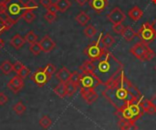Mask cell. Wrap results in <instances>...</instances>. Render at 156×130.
<instances>
[{"instance_id": "681fc988", "label": "cell", "mask_w": 156, "mask_h": 130, "mask_svg": "<svg viewBox=\"0 0 156 130\" xmlns=\"http://www.w3.org/2000/svg\"><path fill=\"white\" fill-rule=\"evenodd\" d=\"M152 2H153L154 5H156V0H152Z\"/></svg>"}, {"instance_id": "ffe728a7", "label": "cell", "mask_w": 156, "mask_h": 130, "mask_svg": "<svg viewBox=\"0 0 156 130\" xmlns=\"http://www.w3.org/2000/svg\"><path fill=\"white\" fill-rule=\"evenodd\" d=\"M142 107H143V109H144V113H147L149 115L156 114V108L151 104L150 100L144 98V100L142 101Z\"/></svg>"}, {"instance_id": "e0dca14e", "label": "cell", "mask_w": 156, "mask_h": 130, "mask_svg": "<svg viewBox=\"0 0 156 130\" xmlns=\"http://www.w3.org/2000/svg\"><path fill=\"white\" fill-rule=\"evenodd\" d=\"M143 15H144V11L137 5L131 8L128 12V16L133 21H138Z\"/></svg>"}, {"instance_id": "d4e9b609", "label": "cell", "mask_w": 156, "mask_h": 130, "mask_svg": "<svg viewBox=\"0 0 156 130\" xmlns=\"http://www.w3.org/2000/svg\"><path fill=\"white\" fill-rule=\"evenodd\" d=\"M0 70L5 75H8V74H10L11 71H13V64L9 60H5L0 65Z\"/></svg>"}, {"instance_id": "4fadbf2b", "label": "cell", "mask_w": 156, "mask_h": 130, "mask_svg": "<svg viewBox=\"0 0 156 130\" xmlns=\"http://www.w3.org/2000/svg\"><path fill=\"white\" fill-rule=\"evenodd\" d=\"M80 95L89 105L94 103L99 98L95 89H80Z\"/></svg>"}, {"instance_id": "d590c367", "label": "cell", "mask_w": 156, "mask_h": 130, "mask_svg": "<svg viewBox=\"0 0 156 130\" xmlns=\"http://www.w3.org/2000/svg\"><path fill=\"white\" fill-rule=\"evenodd\" d=\"M44 70L47 72V74H48L51 77H52V75L56 74V72H57V68H56V67L53 64H48L44 67Z\"/></svg>"}, {"instance_id": "8992f818", "label": "cell", "mask_w": 156, "mask_h": 130, "mask_svg": "<svg viewBox=\"0 0 156 130\" xmlns=\"http://www.w3.org/2000/svg\"><path fill=\"white\" fill-rule=\"evenodd\" d=\"M101 85V80L91 72L81 70L80 72V89H95L98 86Z\"/></svg>"}, {"instance_id": "60d3db41", "label": "cell", "mask_w": 156, "mask_h": 130, "mask_svg": "<svg viewBox=\"0 0 156 130\" xmlns=\"http://www.w3.org/2000/svg\"><path fill=\"white\" fill-rule=\"evenodd\" d=\"M8 98L4 92H0V106H4L7 103Z\"/></svg>"}, {"instance_id": "f907efd6", "label": "cell", "mask_w": 156, "mask_h": 130, "mask_svg": "<svg viewBox=\"0 0 156 130\" xmlns=\"http://www.w3.org/2000/svg\"><path fill=\"white\" fill-rule=\"evenodd\" d=\"M154 69H155V71H156V66H155V67H154Z\"/></svg>"}, {"instance_id": "ba28073f", "label": "cell", "mask_w": 156, "mask_h": 130, "mask_svg": "<svg viewBox=\"0 0 156 130\" xmlns=\"http://www.w3.org/2000/svg\"><path fill=\"white\" fill-rule=\"evenodd\" d=\"M137 36L140 38V40L142 42L146 43V44L152 43L156 38L154 32L151 26V24L148 22L143 24V26H141L140 30L137 33Z\"/></svg>"}, {"instance_id": "ab89813d", "label": "cell", "mask_w": 156, "mask_h": 130, "mask_svg": "<svg viewBox=\"0 0 156 130\" xmlns=\"http://www.w3.org/2000/svg\"><path fill=\"white\" fill-rule=\"evenodd\" d=\"M23 67H24V65H23L20 61H16V62H15V63L13 64V70H14L16 74H18V73L20 72V70L23 68Z\"/></svg>"}, {"instance_id": "ee69618b", "label": "cell", "mask_w": 156, "mask_h": 130, "mask_svg": "<svg viewBox=\"0 0 156 130\" xmlns=\"http://www.w3.org/2000/svg\"><path fill=\"white\" fill-rule=\"evenodd\" d=\"M88 1H89V0H75V2H76L79 5H80V6L86 5V4L88 3Z\"/></svg>"}, {"instance_id": "603a6c76", "label": "cell", "mask_w": 156, "mask_h": 130, "mask_svg": "<svg viewBox=\"0 0 156 130\" xmlns=\"http://www.w3.org/2000/svg\"><path fill=\"white\" fill-rule=\"evenodd\" d=\"M55 4L58 7V10L61 13L66 12L71 6V2L69 0H57Z\"/></svg>"}, {"instance_id": "74e56055", "label": "cell", "mask_w": 156, "mask_h": 130, "mask_svg": "<svg viewBox=\"0 0 156 130\" xmlns=\"http://www.w3.org/2000/svg\"><path fill=\"white\" fill-rule=\"evenodd\" d=\"M29 74H30V69L24 66V67H23V68L20 70V72H19L18 74H16V75H18L20 77H22V78L24 79V78L27 77Z\"/></svg>"}, {"instance_id": "5bb4252c", "label": "cell", "mask_w": 156, "mask_h": 130, "mask_svg": "<svg viewBox=\"0 0 156 130\" xmlns=\"http://www.w3.org/2000/svg\"><path fill=\"white\" fill-rule=\"evenodd\" d=\"M70 76H71L70 71L67 67H61L56 73V78L59 81V83H64V84H66L67 82L69 81Z\"/></svg>"}, {"instance_id": "30bf717a", "label": "cell", "mask_w": 156, "mask_h": 130, "mask_svg": "<svg viewBox=\"0 0 156 130\" xmlns=\"http://www.w3.org/2000/svg\"><path fill=\"white\" fill-rule=\"evenodd\" d=\"M107 18L112 22V25H118L122 24V22L126 18V15L122 12V10L120 7H114L108 15Z\"/></svg>"}, {"instance_id": "4316f807", "label": "cell", "mask_w": 156, "mask_h": 130, "mask_svg": "<svg viewBox=\"0 0 156 130\" xmlns=\"http://www.w3.org/2000/svg\"><path fill=\"white\" fill-rule=\"evenodd\" d=\"M78 86L72 83L71 81H69L66 83V88H67V96L72 97L78 90Z\"/></svg>"}, {"instance_id": "1f68e13d", "label": "cell", "mask_w": 156, "mask_h": 130, "mask_svg": "<svg viewBox=\"0 0 156 130\" xmlns=\"http://www.w3.org/2000/svg\"><path fill=\"white\" fill-rule=\"evenodd\" d=\"M29 51L34 55V56H38L40 54V52L42 51L41 50V47L39 46V43L38 42H36V43H33L30 45L29 46Z\"/></svg>"}, {"instance_id": "7a4b0ae2", "label": "cell", "mask_w": 156, "mask_h": 130, "mask_svg": "<svg viewBox=\"0 0 156 130\" xmlns=\"http://www.w3.org/2000/svg\"><path fill=\"white\" fill-rule=\"evenodd\" d=\"M123 69V64L120 62L108 49L98 58L86 60L80 67V70H86L93 73L105 86L121 70Z\"/></svg>"}, {"instance_id": "9c48e42d", "label": "cell", "mask_w": 156, "mask_h": 130, "mask_svg": "<svg viewBox=\"0 0 156 130\" xmlns=\"http://www.w3.org/2000/svg\"><path fill=\"white\" fill-rule=\"evenodd\" d=\"M50 78H51V76L47 74V72L42 67H39L31 76V80L40 87H44L48 82V80H50Z\"/></svg>"}, {"instance_id": "4dcf8cb0", "label": "cell", "mask_w": 156, "mask_h": 130, "mask_svg": "<svg viewBox=\"0 0 156 130\" xmlns=\"http://www.w3.org/2000/svg\"><path fill=\"white\" fill-rule=\"evenodd\" d=\"M27 108L26 106L22 103V101H18L14 107H13V110L17 114V115H22L23 113H25Z\"/></svg>"}, {"instance_id": "836d02e7", "label": "cell", "mask_w": 156, "mask_h": 130, "mask_svg": "<svg viewBox=\"0 0 156 130\" xmlns=\"http://www.w3.org/2000/svg\"><path fill=\"white\" fill-rule=\"evenodd\" d=\"M10 28V26H8V24L6 23V21L5 20V18L3 17V15L0 14V35L5 31V30H8Z\"/></svg>"}, {"instance_id": "e575fe53", "label": "cell", "mask_w": 156, "mask_h": 130, "mask_svg": "<svg viewBox=\"0 0 156 130\" xmlns=\"http://www.w3.org/2000/svg\"><path fill=\"white\" fill-rule=\"evenodd\" d=\"M44 18H45L49 24H51V23H53V22L56 20L57 15H56V13H52V12L47 11V13L44 15Z\"/></svg>"}, {"instance_id": "9a60e30c", "label": "cell", "mask_w": 156, "mask_h": 130, "mask_svg": "<svg viewBox=\"0 0 156 130\" xmlns=\"http://www.w3.org/2000/svg\"><path fill=\"white\" fill-rule=\"evenodd\" d=\"M89 4L90 6L92 7V9H94L98 13H101L108 6L109 2L108 0H90Z\"/></svg>"}, {"instance_id": "bcb514c9", "label": "cell", "mask_w": 156, "mask_h": 130, "mask_svg": "<svg viewBox=\"0 0 156 130\" xmlns=\"http://www.w3.org/2000/svg\"><path fill=\"white\" fill-rule=\"evenodd\" d=\"M151 26H152V28H153V30H154V35H155L156 37V19L155 20H154V21L151 23Z\"/></svg>"}, {"instance_id": "2e32d148", "label": "cell", "mask_w": 156, "mask_h": 130, "mask_svg": "<svg viewBox=\"0 0 156 130\" xmlns=\"http://www.w3.org/2000/svg\"><path fill=\"white\" fill-rule=\"evenodd\" d=\"M26 43V40H25V37L21 36L19 34H16L11 39H10V45L16 48V49H19L21 48Z\"/></svg>"}, {"instance_id": "7c38bea8", "label": "cell", "mask_w": 156, "mask_h": 130, "mask_svg": "<svg viewBox=\"0 0 156 130\" xmlns=\"http://www.w3.org/2000/svg\"><path fill=\"white\" fill-rule=\"evenodd\" d=\"M38 43H39L40 47H41V50L44 53H49L50 51H52L56 47L55 41L48 35L44 36L43 38Z\"/></svg>"}, {"instance_id": "3957f363", "label": "cell", "mask_w": 156, "mask_h": 130, "mask_svg": "<svg viewBox=\"0 0 156 130\" xmlns=\"http://www.w3.org/2000/svg\"><path fill=\"white\" fill-rule=\"evenodd\" d=\"M26 3L23 0H7L0 8V14L4 15L5 20L11 27L20 18L27 10Z\"/></svg>"}, {"instance_id": "8d00e7d4", "label": "cell", "mask_w": 156, "mask_h": 130, "mask_svg": "<svg viewBox=\"0 0 156 130\" xmlns=\"http://www.w3.org/2000/svg\"><path fill=\"white\" fill-rule=\"evenodd\" d=\"M26 5L27 8L30 10H36L38 8V4L36 2V0H27L26 2Z\"/></svg>"}, {"instance_id": "8fae6325", "label": "cell", "mask_w": 156, "mask_h": 130, "mask_svg": "<svg viewBox=\"0 0 156 130\" xmlns=\"http://www.w3.org/2000/svg\"><path fill=\"white\" fill-rule=\"evenodd\" d=\"M7 87L13 93H18L24 87V80L18 75L13 77L7 83Z\"/></svg>"}, {"instance_id": "f35d334b", "label": "cell", "mask_w": 156, "mask_h": 130, "mask_svg": "<svg viewBox=\"0 0 156 130\" xmlns=\"http://www.w3.org/2000/svg\"><path fill=\"white\" fill-rule=\"evenodd\" d=\"M124 27H125V26H124L122 24H118V25H113V26H112L113 31H114L116 34H118V35H120V34L122 35V33Z\"/></svg>"}, {"instance_id": "b9f144b4", "label": "cell", "mask_w": 156, "mask_h": 130, "mask_svg": "<svg viewBox=\"0 0 156 130\" xmlns=\"http://www.w3.org/2000/svg\"><path fill=\"white\" fill-rule=\"evenodd\" d=\"M47 10L49 11V12H52V13H56V14H57V12L58 11V7H57V5H56L55 3H52V4L47 8Z\"/></svg>"}, {"instance_id": "277c9868", "label": "cell", "mask_w": 156, "mask_h": 130, "mask_svg": "<svg viewBox=\"0 0 156 130\" xmlns=\"http://www.w3.org/2000/svg\"><path fill=\"white\" fill-rule=\"evenodd\" d=\"M144 111L141 103H133L131 105L124 106L123 108L117 109L115 115L119 119H122L127 122L135 123L141 117H143Z\"/></svg>"}, {"instance_id": "7bdbcfd3", "label": "cell", "mask_w": 156, "mask_h": 130, "mask_svg": "<svg viewBox=\"0 0 156 130\" xmlns=\"http://www.w3.org/2000/svg\"><path fill=\"white\" fill-rule=\"evenodd\" d=\"M39 4L43 5L45 8H48L52 4V1L51 0H39Z\"/></svg>"}, {"instance_id": "f1b7e54d", "label": "cell", "mask_w": 156, "mask_h": 130, "mask_svg": "<svg viewBox=\"0 0 156 130\" xmlns=\"http://www.w3.org/2000/svg\"><path fill=\"white\" fill-rule=\"evenodd\" d=\"M96 34H97V29L92 25H88L84 29V35L89 38L93 37Z\"/></svg>"}, {"instance_id": "d6986e66", "label": "cell", "mask_w": 156, "mask_h": 130, "mask_svg": "<svg viewBox=\"0 0 156 130\" xmlns=\"http://www.w3.org/2000/svg\"><path fill=\"white\" fill-rule=\"evenodd\" d=\"M101 44L103 45V46L108 49L109 47L112 46L115 44V38L109 33H107L106 35H103L101 37Z\"/></svg>"}, {"instance_id": "cb8c5ba5", "label": "cell", "mask_w": 156, "mask_h": 130, "mask_svg": "<svg viewBox=\"0 0 156 130\" xmlns=\"http://www.w3.org/2000/svg\"><path fill=\"white\" fill-rule=\"evenodd\" d=\"M118 126L122 130H137L138 127L135 125V123L132 122H127L122 119H119Z\"/></svg>"}, {"instance_id": "52a82bcc", "label": "cell", "mask_w": 156, "mask_h": 130, "mask_svg": "<svg viewBox=\"0 0 156 130\" xmlns=\"http://www.w3.org/2000/svg\"><path fill=\"white\" fill-rule=\"evenodd\" d=\"M102 36H103V33H101L98 40L91 42L84 49L83 52H84L85 55H87L89 59H91V60L92 59H96V58L100 57L106 51V48L101 44V37H102Z\"/></svg>"}, {"instance_id": "5b68a950", "label": "cell", "mask_w": 156, "mask_h": 130, "mask_svg": "<svg viewBox=\"0 0 156 130\" xmlns=\"http://www.w3.org/2000/svg\"><path fill=\"white\" fill-rule=\"evenodd\" d=\"M131 54L133 55L137 59L140 61H150L155 57V53L154 51L149 46L148 44L140 42L135 44L131 49H130Z\"/></svg>"}, {"instance_id": "ac0fdd59", "label": "cell", "mask_w": 156, "mask_h": 130, "mask_svg": "<svg viewBox=\"0 0 156 130\" xmlns=\"http://www.w3.org/2000/svg\"><path fill=\"white\" fill-rule=\"evenodd\" d=\"M122 37H123L126 41L130 42V41L133 40V38H134L135 36H137V33H135L134 29H133L132 26H127L124 27V29H123V31H122Z\"/></svg>"}, {"instance_id": "44dd1931", "label": "cell", "mask_w": 156, "mask_h": 130, "mask_svg": "<svg viewBox=\"0 0 156 130\" xmlns=\"http://www.w3.org/2000/svg\"><path fill=\"white\" fill-rule=\"evenodd\" d=\"M75 20H76L80 26H87V24H88V23L90 22V17L87 15L86 12L81 11V12H80V13L76 15Z\"/></svg>"}, {"instance_id": "f546056e", "label": "cell", "mask_w": 156, "mask_h": 130, "mask_svg": "<svg viewBox=\"0 0 156 130\" xmlns=\"http://www.w3.org/2000/svg\"><path fill=\"white\" fill-rule=\"evenodd\" d=\"M37 38H38V36L34 33V31H29L26 36H25V40H26V42H27L28 44H33V43H36V42H37Z\"/></svg>"}, {"instance_id": "c3c4849f", "label": "cell", "mask_w": 156, "mask_h": 130, "mask_svg": "<svg viewBox=\"0 0 156 130\" xmlns=\"http://www.w3.org/2000/svg\"><path fill=\"white\" fill-rule=\"evenodd\" d=\"M4 46V41L0 38V50H1V48Z\"/></svg>"}, {"instance_id": "7dc6e473", "label": "cell", "mask_w": 156, "mask_h": 130, "mask_svg": "<svg viewBox=\"0 0 156 130\" xmlns=\"http://www.w3.org/2000/svg\"><path fill=\"white\" fill-rule=\"evenodd\" d=\"M6 1H7V0H0V8L3 6V5H4Z\"/></svg>"}, {"instance_id": "d6a6232c", "label": "cell", "mask_w": 156, "mask_h": 130, "mask_svg": "<svg viewBox=\"0 0 156 130\" xmlns=\"http://www.w3.org/2000/svg\"><path fill=\"white\" fill-rule=\"evenodd\" d=\"M69 81H71L72 83H74L75 85H77L80 87V73L79 71H74L73 73H71Z\"/></svg>"}, {"instance_id": "f6af8a7d", "label": "cell", "mask_w": 156, "mask_h": 130, "mask_svg": "<svg viewBox=\"0 0 156 130\" xmlns=\"http://www.w3.org/2000/svg\"><path fill=\"white\" fill-rule=\"evenodd\" d=\"M150 102H151V104L156 108V94L150 99Z\"/></svg>"}, {"instance_id": "83f0119b", "label": "cell", "mask_w": 156, "mask_h": 130, "mask_svg": "<svg viewBox=\"0 0 156 130\" xmlns=\"http://www.w3.org/2000/svg\"><path fill=\"white\" fill-rule=\"evenodd\" d=\"M39 125L41 128H43L44 129H48L51 127L52 125V120L50 119V118L48 116H43L40 119H39Z\"/></svg>"}, {"instance_id": "7402d4cb", "label": "cell", "mask_w": 156, "mask_h": 130, "mask_svg": "<svg viewBox=\"0 0 156 130\" xmlns=\"http://www.w3.org/2000/svg\"><path fill=\"white\" fill-rule=\"evenodd\" d=\"M53 92L60 98H65L67 97V88H66V84L64 83H59L54 89Z\"/></svg>"}, {"instance_id": "484cf974", "label": "cell", "mask_w": 156, "mask_h": 130, "mask_svg": "<svg viewBox=\"0 0 156 130\" xmlns=\"http://www.w3.org/2000/svg\"><path fill=\"white\" fill-rule=\"evenodd\" d=\"M33 11H34V10L27 9V10L24 12L23 15H22V18L25 19V21H26L27 23H28V24L32 23V22L34 21V19L36 18V15L34 14Z\"/></svg>"}, {"instance_id": "6da1fadb", "label": "cell", "mask_w": 156, "mask_h": 130, "mask_svg": "<svg viewBox=\"0 0 156 130\" xmlns=\"http://www.w3.org/2000/svg\"><path fill=\"white\" fill-rule=\"evenodd\" d=\"M104 87L102 96L116 109L133 103H141L144 98L140 90L126 77L123 69Z\"/></svg>"}]
</instances>
